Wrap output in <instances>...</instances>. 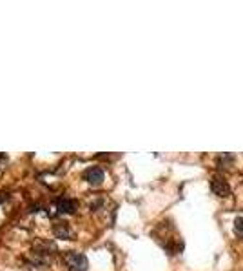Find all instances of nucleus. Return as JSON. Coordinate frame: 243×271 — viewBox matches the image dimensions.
<instances>
[{"mask_svg": "<svg viewBox=\"0 0 243 271\" xmlns=\"http://www.w3.org/2000/svg\"><path fill=\"white\" fill-rule=\"evenodd\" d=\"M210 188H212V192H214L218 197H227L229 192H231L227 181H223V179H220V177H214V179L210 181Z\"/></svg>", "mask_w": 243, "mask_h": 271, "instance_id": "7ed1b4c3", "label": "nucleus"}, {"mask_svg": "<svg viewBox=\"0 0 243 271\" xmlns=\"http://www.w3.org/2000/svg\"><path fill=\"white\" fill-rule=\"evenodd\" d=\"M55 205H57V210L60 213H73L76 210V203L73 199H69V197H58L55 201Z\"/></svg>", "mask_w": 243, "mask_h": 271, "instance_id": "20e7f679", "label": "nucleus"}, {"mask_svg": "<svg viewBox=\"0 0 243 271\" xmlns=\"http://www.w3.org/2000/svg\"><path fill=\"white\" fill-rule=\"evenodd\" d=\"M234 230H236L240 235H243V217H238L234 221Z\"/></svg>", "mask_w": 243, "mask_h": 271, "instance_id": "423d86ee", "label": "nucleus"}, {"mask_svg": "<svg viewBox=\"0 0 243 271\" xmlns=\"http://www.w3.org/2000/svg\"><path fill=\"white\" fill-rule=\"evenodd\" d=\"M64 262L69 271H87V257L78 251H68L64 255Z\"/></svg>", "mask_w": 243, "mask_h": 271, "instance_id": "f257e3e1", "label": "nucleus"}, {"mask_svg": "<svg viewBox=\"0 0 243 271\" xmlns=\"http://www.w3.org/2000/svg\"><path fill=\"white\" fill-rule=\"evenodd\" d=\"M84 179L89 184H100L104 181V170L100 166H89L87 170L84 172Z\"/></svg>", "mask_w": 243, "mask_h": 271, "instance_id": "f03ea898", "label": "nucleus"}, {"mask_svg": "<svg viewBox=\"0 0 243 271\" xmlns=\"http://www.w3.org/2000/svg\"><path fill=\"white\" fill-rule=\"evenodd\" d=\"M53 230H55V233H57L58 237H68L69 233V226H68V222H58V224H55V228H53Z\"/></svg>", "mask_w": 243, "mask_h": 271, "instance_id": "39448f33", "label": "nucleus"}]
</instances>
